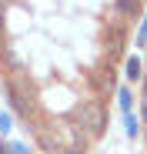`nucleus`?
Instances as JSON below:
<instances>
[{"mask_svg":"<svg viewBox=\"0 0 147 154\" xmlns=\"http://www.w3.org/2000/svg\"><path fill=\"white\" fill-rule=\"evenodd\" d=\"M7 94H10V104H14V111H17V117H23V121H30L34 114H37V94H34V84L23 77L20 70L7 81Z\"/></svg>","mask_w":147,"mask_h":154,"instance_id":"f257e3e1","label":"nucleus"},{"mask_svg":"<svg viewBox=\"0 0 147 154\" xmlns=\"http://www.w3.org/2000/svg\"><path fill=\"white\" fill-rule=\"evenodd\" d=\"M80 127L90 137H100L107 131V111H104L100 100H84L80 104Z\"/></svg>","mask_w":147,"mask_h":154,"instance_id":"f03ea898","label":"nucleus"},{"mask_svg":"<svg viewBox=\"0 0 147 154\" xmlns=\"http://www.w3.org/2000/svg\"><path fill=\"white\" fill-rule=\"evenodd\" d=\"M140 10V0H117V14L120 17H134Z\"/></svg>","mask_w":147,"mask_h":154,"instance_id":"7ed1b4c3","label":"nucleus"},{"mask_svg":"<svg viewBox=\"0 0 147 154\" xmlns=\"http://www.w3.org/2000/svg\"><path fill=\"white\" fill-rule=\"evenodd\" d=\"M124 121H127V134L134 137V134H140V121L134 117V114H124Z\"/></svg>","mask_w":147,"mask_h":154,"instance_id":"20e7f679","label":"nucleus"},{"mask_svg":"<svg viewBox=\"0 0 147 154\" xmlns=\"http://www.w3.org/2000/svg\"><path fill=\"white\" fill-rule=\"evenodd\" d=\"M127 77H130V81H137V77H140V60H137V57L127 60Z\"/></svg>","mask_w":147,"mask_h":154,"instance_id":"39448f33","label":"nucleus"},{"mask_svg":"<svg viewBox=\"0 0 147 154\" xmlns=\"http://www.w3.org/2000/svg\"><path fill=\"white\" fill-rule=\"evenodd\" d=\"M117 97H120V111H124V114H130V91H120Z\"/></svg>","mask_w":147,"mask_h":154,"instance_id":"423d86ee","label":"nucleus"},{"mask_svg":"<svg viewBox=\"0 0 147 154\" xmlns=\"http://www.w3.org/2000/svg\"><path fill=\"white\" fill-rule=\"evenodd\" d=\"M137 44H140V47L147 44V17H144V23H140V30H137Z\"/></svg>","mask_w":147,"mask_h":154,"instance_id":"0eeeda50","label":"nucleus"},{"mask_svg":"<svg viewBox=\"0 0 147 154\" xmlns=\"http://www.w3.org/2000/svg\"><path fill=\"white\" fill-rule=\"evenodd\" d=\"M7 131H10V117L0 114V134H7Z\"/></svg>","mask_w":147,"mask_h":154,"instance_id":"6e6552de","label":"nucleus"},{"mask_svg":"<svg viewBox=\"0 0 147 154\" xmlns=\"http://www.w3.org/2000/svg\"><path fill=\"white\" fill-rule=\"evenodd\" d=\"M10 154H30V151L23 147V144H10Z\"/></svg>","mask_w":147,"mask_h":154,"instance_id":"1a4fd4ad","label":"nucleus"},{"mask_svg":"<svg viewBox=\"0 0 147 154\" xmlns=\"http://www.w3.org/2000/svg\"><path fill=\"white\" fill-rule=\"evenodd\" d=\"M0 154H10V147H7V144H0Z\"/></svg>","mask_w":147,"mask_h":154,"instance_id":"9d476101","label":"nucleus"},{"mask_svg":"<svg viewBox=\"0 0 147 154\" xmlns=\"http://www.w3.org/2000/svg\"><path fill=\"white\" fill-rule=\"evenodd\" d=\"M140 114H144V121H147V100H144V107H140Z\"/></svg>","mask_w":147,"mask_h":154,"instance_id":"9b49d317","label":"nucleus"},{"mask_svg":"<svg viewBox=\"0 0 147 154\" xmlns=\"http://www.w3.org/2000/svg\"><path fill=\"white\" fill-rule=\"evenodd\" d=\"M144 100H147V84H144Z\"/></svg>","mask_w":147,"mask_h":154,"instance_id":"f8f14e48","label":"nucleus"},{"mask_svg":"<svg viewBox=\"0 0 147 154\" xmlns=\"http://www.w3.org/2000/svg\"><path fill=\"white\" fill-rule=\"evenodd\" d=\"M0 30H4V17H0Z\"/></svg>","mask_w":147,"mask_h":154,"instance_id":"ddd939ff","label":"nucleus"},{"mask_svg":"<svg viewBox=\"0 0 147 154\" xmlns=\"http://www.w3.org/2000/svg\"><path fill=\"white\" fill-rule=\"evenodd\" d=\"M140 4H144V0H140Z\"/></svg>","mask_w":147,"mask_h":154,"instance_id":"4468645a","label":"nucleus"}]
</instances>
